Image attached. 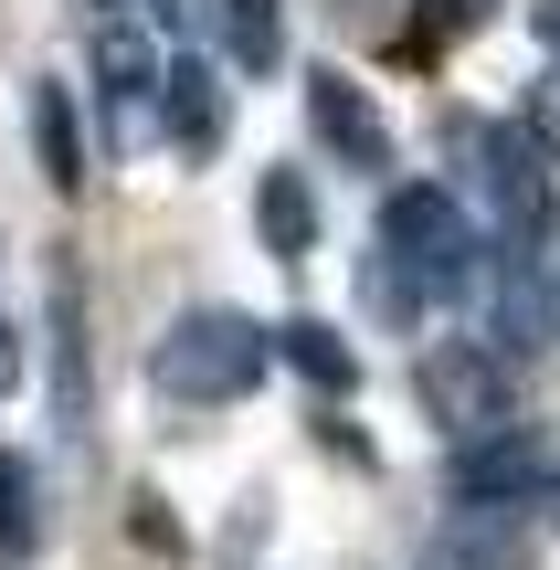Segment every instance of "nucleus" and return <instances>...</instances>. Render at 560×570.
<instances>
[{"label": "nucleus", "instance_id": "obj_1", "mask_svg": "<svg viewBox=\"0 0 560 570\" xmlns=\"http://www.w3.org/2000/svg\"><path fill=\"white\" fill-rule=\"evenodd\" d=\"M477 285H487V233H477V212H465L444 180H402L392 202H381L371 254H360V296H371V317L413 327V317H434V306L477 296Z\"/></svg>", "mask_w": 560, "mask_h": 570}, {"label": "nucleus", "instance_id": "obj_2", "mask_svg": "<svg viewBox=\"0 0 560 570\" xmlns=\"http://www.w3.org/2000/svg\"><path fill=\"white\" fill-rule=\"evenodd\" d=\"M265 370H275V327H254L244 306H180V317L159 327V348H148V381H159V402H180V412L244 402Z\"/></svg>", "mask_w": 560, "mask_h": 570}, {"label": "nucleus", "instance_id": "obj_3", "mask_svg": "<svg viewBox=\"0 0 560 570\" xmlns=\"http://www.w3.org/2000/svg\"><path fill=\"white\" fill-rule=\"evenodd\" d=\"M413 402H423V423L444 433V454H455V444H477V433L519 423V370H508L498 338H434L413 360Z\"/></svg>", "mask_w": 560, "mask_h": 570}, {"label": "nucleus", "instance_id": "obj_4", "mask_svg": "<svg viewBox=\"0 0 560 570\" xmlns=\"http://www.w3.org/2000/svg\"><path fill=\"white\" fill-rule=\"evenodd\" d=\"M455 148H465V169H477V202H487V223H498V244H540L550 212H560V180H550L560 159L529 138V117H519V127L465 117V127H455Z\"/></svg>", "mask_w": 560, "mask_h": 570}, {"label": "nucleus", "instance_id": "obj_5", "mask_svg": "<svg viewBox=\"0 0 560 570\" xmlns=\"http://www.w3.org/2000/svg\"><path fill=\"white\" fill-rule=\"evenodd\" d=\"M550 475H560V454H550L529 423L477 433V444H455V454H444V497H455V508H498V518L550 508Z\"/></svg>", "mask_w": 560, "mask_h": 570}, {"label": "nucleus", "instance_id": "obj_6", "mask_svg": "<svg viewBox=\"0 0 560 570\" xmlns=\"http://www.w3.org/2000/svg\"><path fill=\"white\" fill-rule=\"evenodd\" d=\"M223 127H233L223 63H212V53H169L159 63V148L180 169H202V159H223Z\"/></svg>", "mask_w": 560, "mask_h": 570}, {"label": "nucleus", "instance_id": "obj_7", "mask_svg": "<svg viewBox=\"0 0 560 570\" xmlns=\"http://www.w3.org/2000/svg\"><path fill=\"white\" fill-rule=\"evenodd\" d=\"M307 127H317V148H328L338 169H360V180H381V169H392V127H381L371 85L338 75V63H317V75H307Z\"/></svg>", "mask_w": 560, "mask_h": 570}, {"label": "nucleus", "instance_id": "obj_8", "mask_svg": "<svg viewBox=\"0 0 560 570\" xmlns=\"http://www.w3.org/2000/svg\"><path fill=\"white\" fill-rule=\"evenodd\" d=\"M96 117H106V148H148L159 138V53H148L138 32H117V21H106V42H96Z\"/></svg>", "mask_w": 560, "mask_h": 570}, {"label": "nucleus", "instance_id": "obj_9", "mask_svg": "<svg viewBox=\"0 0 560 570\" xmlns=\"http://www.w3.org/2000/svg\"><path fill=\"white\" fill-rule=\"evenodd\" d=\"M498 317H487V338L519 360V348H540V338H560V285H550V254L540 244H498Z\"/></svg>", "mask_w": 560, "mask_h": 570}, {"label": "nucleus", "instance_id": "obj_10", "mask_svg": "<svg viewBox=\"0 0 560 570\" xmlns=\"http://www.w3.org/2000/svg\"><path fill=\"white\" fill-rule=\"evenodd\" d=\"M42 317H53V423L85 433V402H96V348H85V275L53 254L42 275Z\"/></svg>", "mask_w": 560, "mask_h": 570}, {"label": "nucleus", "instance_id": "obj_11", "mask_svg": "<svg viewBox=\"0 0 560 570\" xmlns=\"http://www.w3.org/2000/svg\"><path fill=\"white\" fill-rule=\"evenodd\" d=\"M423 570H540V539H529V518L455 508L434 539H423Z\"/></svg>", "mask_w": 560, "mask_h": 570}, {"label": "nucleus", "instance_id": "obj_12", "mask_svg": "<svg viewBox=\"0 0 560 570\" xmlns=\"http://www.w3.org/2000/svg\"><path fill=\"white\" fill-rule=\"evenodd\" d=\"M254 233H265V254L275 265H307L317 254V190H307V169H254Z\"/></svg>", "mask_w": 560, "mask_h": 570}, {"label": "nucleus", "instance_id": "obj_13", "mask_svg": "<svg viewBox=\"0 0 560 570\" xmlns=\"http://www.w3.org/2000/svg\"><path fill=\"white\" fill-rule=\"evenodd\" d=\"M275 360H286L307 391H328V402H350V391H360V348L338 338L328 317H286V327H275Z\"/></svg>", "mask_w": 560, "mask_h": 570}, {"label": "nucleus", "instance_id": "obj_14", "mask_svg": "<svg viewBox=\"0 0 560 570\" xmlns=\"http://www.w3.org/2000/svg\"><path fill=\"white\" fill-rule=\"evenodd\" d=\"M212 32H223L233 75H275L286 63V0H212Z\"/></svg>", "mask_w": 560, "mask_h": 570}, {"label": "nucleus", "instance_id": "obj_15", "mask_svg": "<svg viewBox=\"0 0 560 570\" xmlns=\"http://www.w3.org/2000/svg\"><path fill=\"white\" fill-rule=\"evenodd\" d=\"M32 148H42V180H53V190H85V127H75V85H53V75L32 85Z\"/></svg>", "mask_w": 560, "mask_h": 570}, {"label": "nucleus", "instance_id": "obj_16", "mask_svg": "<svg viewBox=\"0 0 560 570\" xmlns=\"http://www.w3.org/2000/svg\"><path fill=\"white\" fill-rule=\"evenodd\" d=\"M42 539V508H32V465L21 454H0V560H21Z\"/></svg>", "mask_w": 560, "mask_h": 570}, {"label": "nucleus", "instance_id": "obj_17", "mask_svg": "<svg viewBox=\"0 0 560 570\" xmlns=\"http://www.w3.org/2000/svg\"><path fill=\"white\" fill-rule=\"evenodd\" d=\"M477 21H498V0H423V32L434 42H465Z\"/></svg>", "mask_w": 560, "mask_h": 570}, {"label": "nucleus", "instance_id": "obj_18", "mask_svg": "<svg viewBox=\"0 0 560 570\" xmlns=\"http://www.w3.org/2000/svg\"><path fill=\"white\" fill-rule=\"evenodd\" d=\"M529 138H540L550 159H560V63H550L540 85H529Z\"/></svg>", "mask_w": 560, "mask_h": 570}, {"label": "nucleus", "instance_id": "obj_19", "mask_svg": "<svg viewBox=\"0 0 560 570\" xmlns=\"http://www.w3.org/2000/svg\"><path fill=\"white\" fill-rule=\"evenodd\" d=\"M529 32H540V53L560 63V0H529Z\"/></svg>", "mask_w": 560, "mask_h": 570}, {"label": "nucleus", "instance_id": "obj_20", "mask_svg": "<svg viewBox=\"0 0 560 570\" xmlns=\"http://www.w3.org/2000/svg\"><path fill=\"white\" fill-rule=\"evenodd\" d=\"M21 381V327H11V306H0V391Z\"/></svg>", "mask_w": 560, "mask_h": 570}, {"label": "nucleus", "instance_id": "obj_21", "mask_svg": "<svg viewBox=\"0 0 560 570\" xmlns=\"http://www.w3.org/2000/svg\"><path fill=\"white\" fill-rule=\"evenodd\" d=\"M85 11H96V21H117V11H127V0H85Z\"/></svg>", "mask_w": 560, "mask_h": 570}, {"label": "nucleus", "instance_id": "obj_22", "mask_svg": "<svg viewBox=\"0 0 560 570\" xmlns=\"http://www.w3.org/2000/svg\"><path fill=\"white\" fill-rule=\"evenodd\" d=\"M550 529H560V475H550Z\"/></svg>", "mask_w": 560, "mask_h": 570}]
</instances>
